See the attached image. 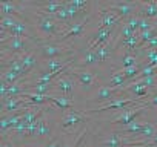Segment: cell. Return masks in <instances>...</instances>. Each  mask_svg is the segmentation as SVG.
Listing matches in <instances>:
<instances>
[{
  "mask_svg": "<svg viewBox=\"0 0 157 147\" xmlns=\"http://www.w3.org/2000/svg\"><path fill=\"white\" fill-rule=\"evenodd\" d=\"M72 66H75V67H88V69H91L93 66H99L97 51L86 48L85 51L78 52V54L75 55V60H74Z\"/></svg>",
  "mask_w": 157,
  "mask_h": 147,
  "instance_id": "10",
  "label": "cell"
},
{
  "mask_svg": "<svg viewBox=\"0 0 157 147\" xmlns=\"http://www.w3.org/2000/svg\"><path fill=\"white\" fill-rule=\"evenodd\" d=\"M155 95H157V84L151 89V95H149V97H155ZM149 97H148V98H149Z\"/></svg>",
  "mask_w": 157,
  "mask_h": 147,
  "instance_id": "21",
  "label": "cell"
},
{
  "mask_svg": "<svg viewBox=\"0 0 157 147\" xmlns=\"http://www.w3.org/2000/svg\"><path fill=\"white\" fill-rule=\"evenodd\" d=\"M49 141H42V139H36V141H31V142H25L19 147H48Z\"/></svg>",
  "mask_w": 157,
  "mask_h": 147,
  "instance_id": "19",
  "label": "cell"
},
{
  "mask_svg": "<svg viewBox=\"0 0 157 147\" xmlns=\"http://www.w3.org/2000/svg\"><path fill=\"white\" fill-rule=\"evenodd\" d=\"M25 75H22L20 72L17 70H13V69H2V75H0V80H2L3 83H6L8 86L17 83L19 80H22Z\"/></svg>",
  "mask_w": 157,
  "mask_h": 147,
  "instance_id": "16",
  "label": "cell"
},
{
  "mask_svg": "<svg viewBox=\"0 0 157 147\" xmlns=\"http://www.w3.org/2000/svg\"><path fill=\"white\" fill-rule=\"evenodd\" d=\"M155 75H157V74H155Z\"/></svg>",
  "mask_w": 157,
  "mask_h": 147,
  "instance_id": "24",
  "label": "cell"
},
{
  "mask_svg": "<svg viewBox=\"0 0 157 147\" xmlns=\"http://www.w3.org/2000/svg\"><path fill=\"white\" fill-rule=\"evenodd\" d=\"M25 5L29 8H34L40 14L54 16L65 5V2H60V0H40V2H25Z\"/></svg>",
  "mask_w": 157,
  "mask_h": 147,
  "instance_id": "9",
  "label": "cell"
},
{
  "mask_svg": "<svg viewBox=\"0 0 157 147\" xmlns=\"http://www.w3.org/2000/svg\"><path fill=\"white\" fill-rule=\"evenodd\" d=\"M26 106H29V103L23 95L13 97V98H2V117L14 113V112H17V110H20Z\"/></svg>",
  "mask_w": 157,
  "mask_h": 147,
  "instance_id": "13",
  "label": "cell"
},
{
  "mask_svg": "<svg viewBox=\"0 0 157 147\" xmlns=\"http://www.w3.org/2000/svg\"><path fill=\"white\" fill-rule=\"evenodd\" d=\"M91 17H93V13H90V14H86V16H82V17H78L77 20H74L72 23H69L68 28H66V31H65L56 41H57V43H66V40L71 38V37H78V35H82L83 31L86 29L88 23L91 22Z\"/></svg>",
  "mask_w": 157,
  "mask_h": 147,
  "instance_id": "6",
  "label": "cell"
},
{
  "mask_svg": "<svg viewBox=\"0 0 157 147\" xmlns=\"http://www.w3.org/2000/svg\"><path fill=\"white\" fill-rule=\"evenodd\" d=\"M125 92H126L125 88H113V86H108V84H102L91 95H88L86 101L88 103H96V106H100L103 103H108V101L123 95Z\"/></svg>",
  "mask_w": 157,
  "mask_h": 147,
  "instance_id": "4",
  "label": "cell"
},
{
  "mask_svg": "<svg viewBox=\"0 0 157 147\" xmlns=\"http://www.w3.org/2000/svg\"><path fill=\"white\" fill-rule=\"evenodd\" d=\"M54 86H56V94L57 95H63V97H68V98H72L74 97V92H75V80L72 75L68 74V69L60 74V75L52 81Z\"/></svg>",
  "mask_w": 157,
  "mask_h": 147,
  "instance_id": "8",
  "label": "cell"
},
{
  "mask_svg": "<svg viewBox=\"0 0 157 147\" xmlns=\"http://www.w3.org/2000/svg\"><path fill=\"white\" fill-rule=\"evenodd\" d=\"M155 28L152 20L151 19H146V17H140V25H139V31H148V29H152Z\"/></svg>",
  "mask_w": 157,
  "mask_h": 147,
  "instance_id": "18",
  "label": "cell"
},
{
  "mask_svg": "<svg viewBox=\"0 0 157 147\" xmlns=\"http://www.w3.org/2000/svg\"><path fill=\"white\" fill-rule=\"evenodd\" d=\"M93 147H105V145H102V144H96V145H93Z\"/></svg>",
  "mask_w": 157,
  "mask_h": 147,
  "instance_id": "23",
  "label": "cell"
},
{
  "mask_svg": "<svg viewBox=\"0 0 157 147\" xmlns=\"http://www.w3.org/2000/svg\"><path fill=\"white\" fill-rule=\"evenodd\" d=\"M152 23H154V26H155V28H157V17H155V19H154V20H152Z\"/></svg>",
  "mask_w": 157,
  "mask_h": 147,
  "instance_id": "22",
  "label": "cell"
},
{
  "mask_svg": "<svg viewBox=\"0 0 157 147\" xmlns=\"http://www.w3.org/2000/svg\"><path fill=\"white\" fill-rule=\"evenodd\" d=\"M36 51H37L39 58H42L43 61L75 54L72 43H57V41H40L37 43Z\"/></svg>",
  "mask_w": 157,
  "mask_h": 147,
  "instance_id": "2",
  "label": "cell"
},
{
  "mask_svg": "<svg viewBox=\"0 0 157 147\" xmlns=\"http://www.w3.org/2000/svg\"><path fill=\"white\" fill-rule=\"evenodd\" d=\"M122 23H123V25H126V26H129L131 29H134V31L137 32V31H139V25H140V16L132 14V16H129V17L123 19V20H122Z\"/></svg>",
  "mask_w": 157,
  "mask_h": 147,
  "instance_id": "17",
  "label": "cell"
},
{
  "mask_svg": "<svg viewBox=\"0 0 157 147\" xmlns=\"http://www.w3.org/2000/svg\"><path fill=\"white\" fill-rule=\"evenodd\" d=\"M22 13H25L23 2H14V0H2L0 2V16H11V17L25 19V16Z\"/></svg>",
  "mask_w": 157,
  "mask_h": 147,
  "instance_id": "11",
  "label": "cell"
},
{
  "mask_svg": "<svg viewBox=\"0 0 157 147\" xmlns=\"http://www.w3.org/2000/svg\"><path fill=\"white\" fill-rule=\"evenodd\" d=\"M99 6L111 9L117 13L122 19H126L132 14L137 13V2H131V0H116V2H102Z\"/></svg>",
  "mask_w": 157,
  "mask_h": 147,
  "instance_id": "7",
  "label": "cell"
},
{
  "mask_svg": "<svg viewBox=\"0 0 157 147\" xmlns=\"http://www.w3.org/2000/svg\"><path fill=\"white\" fill-rule=\"evenodd\" d=\"M102 8V6H100ZM122 17L111 11V9H106V8H102L99 11V22H97V29H105V28H111V26H116V25H120L122 23ZM96 29V31H97Z\"/></svg>",
  "mask_w": 157,
  "mask_h": 147,
  "instance_id": "12",
  "label": "cell"
},
{
  "mask_svg": "<svg viewBox=\"0 0 157 147\" xmlns=\"http://www.w3.org/2000/svg\"><path fill=\"white\" fill-rule=\"evenodd\" d=\"M49 103L56 107V109H60V110H71L74 107V100L72 98H68V97H63V95H49Z\"/></svg>",
  "mask_w": 157,
  "mask_h": 147,
  "instance_id": "15",
  "label": "cell"
},
{
  "mask_svg": "<svg viewBox=\"0 0 157 147\" xmlns=\"http://www.w3.org/2000/svg\"><path fill=\"white\" fill-rule=\"evenodd\" d=\"M152 145H155L157 147V132H155V135L146 142V147H152Z\"/></svg>",
  "mask_w": 157,
  "mask_h": 147,
  "instance_id": "20",
  "label": "cell"
},
{
  "mask_svg": "<svg viewBox=\"0 0 157 147\" xmlns=\"http://www.w3.org/2000/svg\"><path fill=\"white\" fill-rule=\"evenodd\" d=\"M145 110H148L146 103H136V104H131V106H128V107L119 110L117 115L113 118L111 124H113L114 127H123V126L132 123V121H134L139 115H142Z\"/></svg>",
  "mask_w": 157,
  "mask_h": 147,
  "instance_id": "3",
  "label": "cell"
},
{
  "mask_svg": "<svg viewBox=\"0 0 157 147\" xmlns=\"http://www.w3.org/2000/svg\"><path fill=\"white\" fill-rule=\"evenodd\" d=\"M86 121V113L83 110H66L63 112L62 118H60V129L66 133V135H74V133H78L80 130H75V126H78L80 123H85Z\"/></svg>",
  "mask_w": 157,
  "mask_h": 147,
  "instance_id": "5",
  "label": "cell"
},
{
  "mask_svg": "<svg viewBox=\"0 0 157 147\" xmlns=\"http://www.w3.org/2000/svg\"><path fill=\"white\" fill-rule=\"evenodd\" d=\"M136 14L154 20L157 17V0H139Z\"/></svg>",
  "mask_w": 157,
  "mask_h": 147,
  "instance_id": "14",
  "label": "cell"
},
{
  "mask_svg": "<svg viewBox=\"0 0 157 147\" xmlns=\"http://www.w3.org/2000/svg\"><path fill=\"white\" fill-rule=\"evenodd\" d=\"M68 74L78 81L82 92H85L88 95H91L96 89H99L102 86V80L97 77V74L88 67H75L71 64L68 67Z\"/></svg>",
  "mask_w": 157,
  "mask_h": 147,
  "instance_id": "1",
  "label": "cell"
}]
</instances>
